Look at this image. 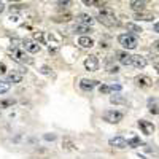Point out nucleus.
Returning <instances> with one entry per match:
<instances>
[{"instance_id": "obj_13", "label": "nucleus", "mask_w": 159, "mask_h": 159, "mask_svg": "<svg viewBox=\"0 0 159 159\" xmlns=\"http://www.w3.org/2000/svg\"><path fill=\"white\" fill-rule=\"evenodd\" d=\"M145 3L147 2H143V0H130V8L134 10L135 13L145 11Z\"/></svg>"}, {"instance_id": "obj_15", "label": "nucleus", "mask_w": 159, "mask_h": 159, "mask_svg": "<svg viewBox=\"0 0 159 159\" xmlns=\"http://www.w3.org/2000/svg\"><path fill=\"white\" fill-rule=\"evenodd\" d=\"M81 2L86 5V7H103L105 5V2H107V0H81Z\"/></svg>"}, {"instance_id": "obj_8", "label": "nucleus", "mask_w": 159, "mask_h": 159, "mask_svg": "<svg viewBox=\"0 0 159 159\" xmlns=\"http://www.w3.org/2000/svg\"><path fill=\"white\" fill-rule=\"evenodd\" d=\"M139 127L142 129L143 134H147V135H151L153 132H154V129H156L153 123H150V121H145V119H140V121H139Z\"/></svg>"}, {"instance_id": "obj_5", "label": "nucleus", "mask_w": 159, "mask_h": 159, "mask_svg": "<svg viewBox=\"0 0 159 159\" xmlns=\"http://www.w3.org/2000/svg\"><path fill=\"white\" fill-rule=\"evenodd\" d=\"M13 59L21 62V64H32V59L21 49H13Z\"/></svg>"}, {"instance_id": "obj_4", "label": "nucleus", "mask_w": 159, "mask_h": 159, "mask_svg": "<svg viewBox=\"0 0 159 159\" xmlns=\"http://www.w3.org/2000/svg\"><path fill=\"white\" fill-rule=\"evenodd\" d=\"M115 56H116V59H118L119 64H123V65H132V57H134V56H130L129 52H126V51H116Z\"/></svg>"}, {"instance_id": "obj_34", "label": "nucleus", "mask_w": 159, "mask_h": 159, "mask_svg": "<svg viewBox=\"0 0 159 159\" xmlns=\"http://www.w3.org/2000/svg\"><path fill=\"white\" fill-rule=\"evenodd\" d=\"M150 111H151V113H159V110H157L156 107H151V108H150Z\"/></svg>"}, {"instance_id": "obj_33", "label": "nucleus", "mask_w": 159, "mask_h": 159, "mask_svg": "<svg viewBox=\"0 0 159 159\" xmlns=\"http://www.w3.org/2000/svg\"><path fill=\"white\" fill-rule=\"evenodd\" d=\"M153 46H154V48H156V49L159 51V40H156V42L153 43Z\"/></svg>"}, {"instance_id": "obj_7", "label": "nucleus", "mask_w": 159, "mask_h": 159, "mask_svg": "<svg viewBox=\"0 0 159 159\" xmlns=\"http://www.w3.org/2000/svg\"><path fill=\"white\" fill-rule=\"evenodd\" d=\"M110 145L111 147H115V148H119V150H123V148H127L129 147V142L124 139V137H113V139H110Z\"/></svg>"}, {"instance_id": "obj_14", "label": "nucleus", "mask_w": 159, "mask_h": 159, "mask_svg": "<svg viewBox=\"0 0 159 159\" xmlns=\"http://www.w3.org/2000/svg\"><path fill=\"white\" fill-rule=\"evenodd\" d=\"M78 45L81 46V48H91L92 45H94V40H92L91 37H80L78 38Z\"/></svg>"}, {"instance_id": "obj_37", "label": "nucleus", "mask_w": 159, "mask_h": 159, "mask_svg": "<svg viewBox=\"0 0 159 159\" xmlns=\"http://www.w3.org/2000/svg\"><path fill=\"white\" fill-rule=\"evenodd\" d=\"M154 69H156V72L159 73V64H154Z\"/></svg>"}, {"instance_id": "obj_12", "label": "nucleus", "mask_w": 159, "mask_h": 159, "mask_svg": "<svg viewBox=\"0 0 159 159\" xmlns=\"http://www.w3.org/2000/svg\"><path fill=\"white\" fill-rule=\"evenodd\" d=\"M96 86H97V81H94V80H81V81H80V88L83 91H91Z\"/></svg>"}, {"instance_id": "obj_18", "label": "nucleus", "mask_w": 159, "mask_h": 159, "mask_svg": "<svg viewBox=\"0 0 159 159\" xmlns=\"http://www.w3.org/2000/svg\"><path fill=\"white\" fill-rule=\"evenodd\" d=\"M62 148H64V150H67V151H73L76 147H75V143H73L70 139H64V142H62Z\"/></svg>"}, {"instance_id": "obj_28", "label": "nucleus", "mask_w": 159, "mask_h": 159, "mask_svg": "<svg viewBox=\"0 0 159 159\" xmlns=\"http://www.w3.org/2000/svg\"><path fill=\"white\" fill-rule=\"evenodd\" d=\"M43 139H45V140H51V142H52V140H56V135H54V134H51V135H49V134H46Z\"/></svg>"}, {"instance_id": "obj_22", "label": "nucleus", "mask_w": 159, "mask_h": 159, "mask_svg": "<svg viewBox=\"0 0 159 159\" xmlns=\"http://www.w3.org/2000/svg\"><path fill=\"white\" fill-rule=\"evenodd\" d=\"M127 142H129V147H132V148H137V147H140V145H142V142H140L139 137H132V139L127 140Z\"/></svg>"}, {"instance_id": "obj_2", "label": "nucleus", "mask_w": 159, "mask_h": 159, "mask_svg": "<svg viewBox=\"0 0 159 159\" xmlns=\"http://www.w3.org/2000/svg\"><path fill=\"white\" fill-rule=\"evenodd\" d=\"M118 42L126 49H135L137 48V37L132 34H121L118 37Z\"/></svg>"}, {"instance_id": "obj_27", "label": "nucleus", "mask_w": 159, "mask_h": 159, "mask_svg": "<svg viewBox=\"0 0 159 159\" xmlns=\"http://www.w3.org/2000/svg\"><path fill=\"white\" fill-rule=\"evenodd\" d=\"M15 102L13 100H3V102H0V108H5V107H10V105H13Z\"/></svg>"}, {"instance_id": "obj_38", "label": "nucleus", "mask_w": 159, "mask_h": 159, "mask_svg": "<svg viewBox=\"0 0 159 159\" xmlns=\"http://www.w3.org/2000/svg\"><path fill=\"white\" fill-rule=\"evenodd\" d=\"M143 2H151V0H143Z\"/></svg>"}, {"instance_id": "obj_25", "label": "nucleus", "mask_w": 159, "mask_h": 159, "mask_svg": "<svg viewBox=\"0 0 159 159\" xmlns=\"http://www.w3.org/2000/svg\"><path fill=\"white\" fill-rule=\"evenodd\" d=\"M107 70H108L110 73H118V72H119V69H118V65H115V64H111L110 61L107 62Z\"/></svg>"}, {"instance_id": "obj_26", "label": "nucleus", "mask_w": 159, "mask_h": 159, "mask_svg": "<svg viewBox=\"0 0 159 159\" xmlns=\"http://www.w3.org/2000/svg\"><path fill=\"white\" fill-rule=\"evenodd\" d=\"M113 89H111V86H105V84H102V86H99V92L100 94H110Z\"/></svg>"}, {"instance_id": "obj_1", "label": "nucleus", "mask_w": 159, "mask_h": 159, "mask_svg": "<svg viewBox=\"0 0 159 159\" xmlns=\"http://www.w3.org/2000/svg\"><path fill=\"white\" fill-rule=\"evenodd\" d=\"M97 19H99L100 24L107 25V27H116V25H119L118 18L115 16L113 10H110V8H102L97 15Z\"/></svg>"}, {"instance_id": "obj_10", "label": "nucleus", "mask_w": 159, "mask_h": 159, "mask_svg": "<svg viewBox=\"0 0 159 159\" xmlns=\"http://www.w3.org/2000/svg\"><path fill=\"white\" fill-rule=\"evenodd\" d=\"M135 83H137L140 88H150V86L153 84L151 78L145 76V75H140V76H137V78H135Z\"/></svg>"}, {"instance_id": "obj_16", "label": "nucleus", "mask_w": 159, "mask_h": 159, "mask_svg": "<svg viewBox=\"0 0 159 159\" xmlns=\"http://www.w3.org/2000/svg\"><path fill=\"white\" fill-rule=\"evenodd\" d=\"M24 48L27 49L29 52H38V51H40V45L35 43V42H27V43H24Z\"/></svg>"}, {"instance_id": "obj_35", "label": "nucleus", "mask_w": 159, "mask_h": 159, "mask_svg": "<svg viewBox=\"0 0 159 159\" xmlns=\"http://www.w3.org/2000/svg\"><path fill=\"white\" fill-rule=\"evenodd\" d=\"M154 32H157V34H159V22H156V24H154Z\"/></svg>"}, {"instance_id": "obj_32", "label": "nucleus", "mask_w": 159, "mask_h": 159, "mask_svg": "<svg viewBox=\"0 0 159 159\" xmlns=\"http://www.w3.org/2000/svg\"><path fill=\"white\" fill-rule=\"evenodd\" d=\"M42 73L48 75V73H49V69H48V67H42Z\"/></svg>"}, {"instance_id": "obj_30", "label": "nucleus", "mask_w": 159, "mask_h": 159, "mask_svg": "<svg viewBox=\"0 0 159 159\" xmlns=\"http://www.w3.org/2000/svg\"><path fill=\"white\" fill-rule=\"evenodd\" d=\"M5 72H7V65L0 62V73H5Z\"/></svg>"}, {"instance_id": "obj_20", "label": "nucleus", "mask_w": 159, "mask_h": 159, "mask_svg": "<svg viewBox=\"0 0 159 159\" xmlns=\"http://www.w3.org/2000/svg\"><path fill=\"white\" fill-rule=\"evenodd\" d=\"M21 80H22V75H21V73L13 72V73L8 75V80H7V81H10V83H19Z\"/></svg>"}, {"instance_id": "obj_11", "label": "nucleus", "mask_w": 159, "mask_h": 159, "mask_svg": "<svg viewBox=\"0 0 159 159\" xmlns=\"http://www.w3.org/2000/svg\"><path fill=\"white\" fill-rule=\"evenodd\" d=\"M147 59H145L143 56H134L132 57V65H134V67H137V69H145L147 67Z\"/></svg>"}, {"instance_id": "obj_21", "label": "nucleus", "mask_w": 159, "mask_h": 159, "mask_svg": "<svg viewBox=\"0 0 159 159\" xmlns=\"http://www.w3.org/2000/svg\"><path fill=\"white\" fill-rule=\"evenodd\" d=\"M110 102H111V103H116V105H118V103H126V99H124L123 96H111V97H110Z\"/></svg>"}, {"instance_id": "obj_24", "label": "nucleus", "mask_w": 159, "mask_h": 159, "mask_svg": "<svg viewBox=\"0 0 159 159\" xmlns=\"http://www.w3.org/2000/svg\"><path fill=\"white\" fill-rule=\"evenodd\" d=\"M127 30H132V32H135V34H140V32H142V27H140V25H137V24L129 22V24H127Z\"/></svg>"}, {"instance_id": "obj_36", "label": "nucleus", "mask_w": 159, "mask_h": 159, "mask_svg": "<svg viewBox=\"0 0 159 159\" xmlns=\"http://www.w3.org/2000/svg\"><path fill=\"white\" fill-rule=\"evenodd\" d=\"M3 10H5V5H3V3H2V2H0V13H2V11H3Z\"/></svg>"}, {"instance_id": "obj_23", "label": "nucleus", "mask_w": 159, "mask_h": 159, "mask_svg": "<svg viewBox=\"0 0 159 159\" xmlns=\"http://www.w3.org/2000/svg\"><path fill=\"white\" fill-rule=\"evenodd\" d=\"M10 91V81H0V94H5Z\"/></svg>"}, {"instance_id": "obj_9", "label": "nucleus", "mask_w": 159, "mask_h": 159, "mask_svg": "<svg viewBox=\"0 0 159 159\" xmlns=\"http://www.w3.org/2000/svg\"><path fill=\"white\" fill-rule=\"evenodd\" d=\"M76 21H78V24H84V25H92V22H94L92 16L86 15V13H80L76 16Z\"/></svg>"}, {"instance_id": "obj_19", "label": "nucleus", "mask_w": 159, "mask_h": 159, "mask_svg": "<svg viewBox=\"0 0 159 159\" xmlns=\"http://www.w3.org/2000/svg\"><path fill=\"white\" fill-rule=\"evenodd\" d=\"M135 18H137V19H142V21H151V19H154L153 15H150V13H145V11H139L137 15H135Z\"/></svg>"}, {"instance_id": "obj_6", "label": "nucleus", "mask_w": 159, "mask_h": 159, "mask_svg": "<svg viewBox=\"0 0 159 159\" xmlns=\"http://www.w3.org/2000/svg\"><path fill=\"white\" fill-rule=\"evenodd\" d=\"M84 67H86V70H89V72L99 70V59H97L96 56H89V57L84 61Z\"/></svg>"}, {"instance_id": "obj_29", "label": "nucleus", "mask_w": 159, "mask_h": 159, "mask_svg": "<svg viewBox=\"0 0 159 159\" xmlns=\"http://www.w3.org/2000/svg\"><path fill=\"white\" fill-rule=\"evenodd\" d=\"M70 5V0H62V2H61V7H64V8H67Z\"/></svg>"}, {"instance_id": "obj_3", "label": "nucleus", "mask_w": 159, "mask_h": 159, "mask_svg": "<svg viewBox=\"0 0 159 159\" xmlns=\"http://www.w3.org/2000/svg\"><path fill=\"white\" fill-rule=\"evenodd\" d=\"M123 118H124V115L118 110H108L103 113V119L110 124H118L119 121H123Z\"/></svg>"}, {"instance_id": "obj_31", "label": "nucleus", "mask_w": 159, "mask_h": 159, "mask_svg": "<svg viewBox=\"0 0 159 159\" xmlns=\"http://www.w3.org/2000/svg\"><path fill=\"white\" fill-rule=\"evenodd\" d=\"M111 89L113 91H121V86H119V84H111Z\"/></svg>"}, {"instance_id": "obj_17", "label": "nucleus", "mask_w": 159, "mask_h": 159, "mask_svg": "<svg viewBox=\"0 0 159 159\" xmlns=\"http://www.w3.org/2000/svg\"><path fill=\"white\" fill-rule=\"evenodd\" d=\"M73 32H76V34H86V32H91V25L76 24L75 27H73Z\"/></svg>"}]
</instances>
